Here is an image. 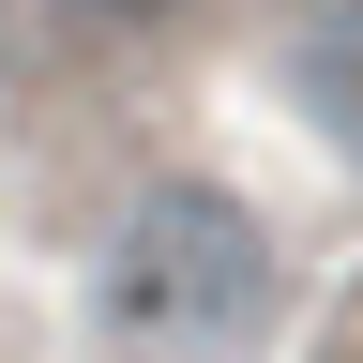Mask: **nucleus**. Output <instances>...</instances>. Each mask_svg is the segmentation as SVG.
Instances as JSON below:
<instances>
[{
    "label": "nucleus",
    "mask_w": 363,
    "mask_h": 363,
    "mask_svg": "<svg viewBox=\"0 0 363 363\" xmlns=\"http://www.w3.org/2000/svg\"><path fill=\"white\" fill-rule=\"evenodd\" d=\"M288 91H303V121L363 167V0H318V16L288 30Z\"/></svg>",
    "instance_id": "f03ea898"
},
{
    "label": "nucleus",
    "mask_w": 363,
    "mask_h": 363,
    "mask_svg": "<svg viewBox=\"0 0 363 363\" xmlns=\"http://www.w3.org/2000/svg\"><path fill=\"white\" fill-rule=\"evenodd\" d=\"M76 16H106V30H152V16H182V0H76Z\"/></svg>",
    "instance_id": "7ed1b4c3"
},
{
    "label": "nucleus",
    "mask_w": 363,
    "mask_h": 363,
    "mask_svg": "<svg viewBox=\"0 0 363 363\" xmlns=\"http://www.w3.org/2000/svg\"><path fill=\"white\" fill-rule=\"evenodd\" d=\"M272 303H288V257L227 182H136L91 257V333L121 363H242Z\"/></svg>",
    "instance_id": "f257e3e1"
}]
</instances>
